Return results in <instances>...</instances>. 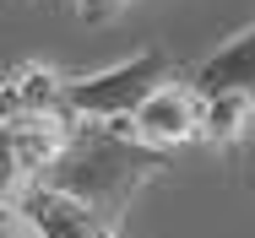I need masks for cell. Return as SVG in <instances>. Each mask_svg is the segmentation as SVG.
I'll return each instance as SVG.
<instances>
[{"label":"cell","instance_id":"obj_8","mask_svg":"<svg viewBox=\"0 0 255 238\" xmlns=\"http://www.w3.org/2000/svg\"><path fill=\"white\" fill-rule=\"evenodd\" d=\"M27 184H33V168L22 157V141H16V130L0 125V233L16 228V200Z\"/></svg>","mask_w":255,"mask_h":238},{"label":"cell","instance_id":"obj_4","mask_svg":"<svg viewBox=\"0 0 255 238\" xmlns=\"http://www.w3.org/2000/svg\"><path fill=\"white\" fill-rule=\"evenodd\" d=\"M130 136L147 141L152 152H168V146L196 141V136H201V97H196V87H190V81H168V87H157V92L136 108Z\"/></svg>","mask_w":255,"mask_h":238},{"label":"cell","instance_id":"obj_5","mask_svg":"<svg viewBox=\"0 0 255 238\" xmlns=\"http://www.w3.org/2000/svg\"><path fill=\"white\" fill-rule=\"evenodd\" d=\"M16 222L33 238H120L114 228H103L98 217H87L76 200L44 190V184H27L16 200Z\"/></svg>","mask_w":255,"mask_h":238},{"label":"cell","instance_id":"obj_3","mask_svg":"<svg viewBox=\"0 0 255 238\" xmlns=\"http://www.w3.org/2000/svg\"><path fill=\"white\" fill-rule=\"evenodd\" d=\"M0 125L22 130V125H71L65 119V76L54 65H16L0 76Z\"/></svg>","mask_w":255,"mask_h":238},{"label":"cell","instance_id":"obj_9","mask_svg":"<svg viewBox=\"0 0 255 238\" xmlns=\"http://www.w3.org/2000/svg\"><path fill=\"white\" fill-rule=\"evenodd\" d=\"M125 0H76V11H82V22H109L114 11H120Z\"/></svg>","mask_w":255,"mask_h":238},{"label":"cell","instance_id":"obj_7","mask_svg":"<svg viewBox=\"0 0 255 238\" xmlns=\"http://www.w3.org/2000/svg\"><path fill=\"white\" fill-rule=\"evenodd\" d=\"M250 125H255V97H245V92L201 97V141H212V146L239 141Z\"/></svg>","mask_w":255,"mask_h":238},{"label":"cell","instance_id":"obj_1","mask_svg":"<svg viewBox=\"0 0 255 238\" xmlns=\"http://www.w3.org/2000/svg\"><path fill=\"white\" fill-rule=\"evenodd\" d=\"M157 173H163V152L136 141L130 125H71L60 157L44 168L38 184L76 200L87 217H98L103 228L120 233L125 211Z\"/></svg>","mask_w":255,"mask_h":238},{"label":"cell","instance_id":"obj_2","mask_svg":"<svg viewBox=\"0 0 255 238\" xmlns=\"http://www.w3.org/2000/svg\"><path fill=\"white\" fill-rule=\"evenodd\" d=\"M174 81V60L163 49H141L125 65L93 76H65V119L71 125H130L136 108Z\"/></svg>","mask_w":255,"mask_h":238},{"label":"cell","instance_id":"obj_6","mask_svg":"<svg viewBox=\"0 0 255 238\" xmlns=\"http://www.w3.org/2000/svg\"><path fill=\"white\" fill-rule=\"evenodd\" d=\"M196 97H217V92H245L255 97V22L245 33H234L223 49H212L196 65Z\"/></svg>","mask_w":255,"mask_h":238}]
</instances>
